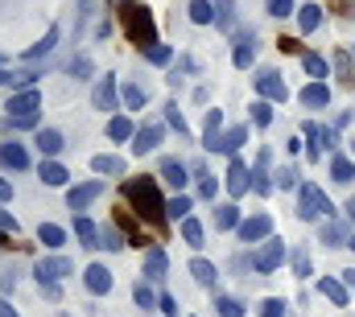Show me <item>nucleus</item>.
Listing matches in <instances>:
<instances>
[{
    "mask_svg": "<svg viewBox=\"0 0 355 317\" xmlns=\"http://www.w3.org/2000/svg\"><path fill=\"white\" fill-rule=\"evenodd\" d=\"M124 198L132 202V210L149 223H166V198L157 194V181L153 177H128L124 181Z\"/></svg>",
    "mask_w": 355,
    "mask_h": 317,
    "instance_id": "1",
    "label": "nucleus"
},
{
    "mask_svg": "<svg viewBox=\"0 0 355 317\" xmlns=\"http://www.w3.org/2000/svg\"><path fill=\"white\" fill-rule=\"evenodd\" d=\"M120 21H124V33L132 37V46H141V50L157 46V21H153V12H149L145 4H132V0H124V12H120Z\"/></svg>",
    "mask_w": 355,
    "mask_h": 317,
    "instance_id": "2",
    "label": "nucleus"
},
{
    "mask_svg": "<svg viewBox=\"0 0 355 317\" xmlns=\"http://www.w3.org/2000/svg\"><path fill=\"white\" fill-rule=\"evenodd\" d=\"M322 215H335V206H331V198L318 190V185H297V219H306V223H314V219H322Z\"/></svg>",
    "mask_w": 355,
    "mask_h": 317,
    "instance_id": "3",
    "label": "nucleus"
},
{
    "mask_svg": "<svg viewBox=\"0 0 355 317\" xmlns=\"http://www.w3.org/2000/svg\"><path fill=\"white\" fill-rule=\"evenodd\" d=\"M281 264H285V243L277 235H268L265 243L257 247V255H252V268H257V272H277Z\"/></svg>",
    "mask_w": 355,
    "mask_h": 317,
    "instance_id": "4",
    "label": "nucleus"
},
{
    "mask_svg": "<svg viewBox=\"0 0 355 317\" xmlns=\"http://www.w3.org/2000/svg\"><path fill=\"white\" fill-rule=\"evenodd\" d=\"M71 272H75V264H71L67 255H46V260L33 264V276H37L42 284H58V280L71 276Z\"/></svg>",
    "mask_w": 355,
    "mask_h": 317,
    "instance_id": "5",
    "label": "nucleus"
},
{
    "mask_svg": "<svg viewBox=\"0 0 355 317\" xmlns=\"http://www.w3.org/2000/svg\"><path fill=\"white\" fill-rule=\"evenodd\" d=\"M240 145H248V128H244V124H236V128H227V132L207 136V149H211V153H236Z\"/></svg>",
    "mask_w": 355,
    "mask_h": 317,
    "instance_id": "6",
    "label": "nucleus"
},
{
    "mask_svg": "<svg viewBox=\"0 0 355 317\" xmlns=\"http://www.w3.org/2000/svg\"><path fill=\"white\" fill-rule=\"evenodd\" d=\"M257 95H261L265 103H285V99H289V87L281 82L277 71H261V75H257Z\"/></svg>",
    "mask_w": 355,
    "mask_h": 317,
    "instance_id": "7",
    "label": "nucleus"
},
{
    "mask_svg": "<svg viewBox=\"0 0 355 317\" xmlns=\"http://www.w3.org/2000/svg\"><path fill=\"white\" fill-rule=\"evenodd\" d=\"M37 107H42V91L37 87H25V91H17L12 99H8V116H37Z\"/></svg>",
    "mask_w": 355,
    "mask_h": 317,
    "instance_id": "8",
    "label": "nucleus"
},
{
    "mask_svg": "<svg viewBox=\"0 0 355 317\" xmlns=\"http://www.w3.org/2000/svg\"><path fill=\"white\" fill-rule=\"evenodd\" d=\"M236 231H240V243H261V239L272 235V219H268V215H252V219H244Z\"/></svg>",
    "mask_w": 355,
    "mask_h": 317,
    "instance_id": "9",
    "label": "nucleus"
},
{
    "mask_svg": "<svg viewBox=\"0 0 355 317\" xmlns=\"http://www.w3.org/2000/svg\"><path fill=\"white\" fill-rule=\"evenodd\" d=\"M227 190H232V198H244V194L252 190V169H248L240 157H232V169H227Z\"/></svg>",
    "mask_w": 355,
    "mask_h": 317,
    "instance_id": "10",
    "label": "nucleus"
},
{
    "mask_svg": "<svg viewBox=\"0 0 355 317\" xmlns=\"http://www.w3.org/2000/svg\"><path fill=\"white\" fill-rule=\"evenodd\" d=\"M157 145H162V124H145V128H137V136H132V153H137V157L153 153Z\"/></svg>",
    "mask_w": 355,
    "mask_h": 317,
    "instance_id": "11",
    "label": "nucleus"
},
{
    "mask_svg": "<svg viewBox=\"0 0 355 317\" xmlns=\"http://www.w3.org/2000/svg\"><path fill=\"white\" fill-rule=\"evenodd\" d=\"M99 194H103V185H99V181H83V185H75V190L67 194V206H71V210H87Z\"/></svg>",
    "mask_w": 355,
    "mask_h": 317,
    "instance_id": "12",
    "label": "nucleus"
},
{
    "mask_svg": "<svg viewBox=\"0 0 355 317\" xmlns=\"http://www.w3.org/2000/svg\"><path fill=\"white\" fill-rule=\"evenodd\" d=\"M268 161H272V153L268 149H261V157H257V165H252V190L257 194H272V173H268Z\"/></svg>",
    "mask_w": 355,
    "mask_h": 317,
    "instance_id": "13",
    "label": "nucleus"
},
{
    "mask_svg": "<svg viewBox=\"0 0 355 317\" xmlns=\"http://www.w3.org/2000/svg\"><path fill=\"white\" fill-rule=\"evenodd\" d=\"M318 293H322L327 301H335L339 309H347V301H352V289H347L343 280H335V276H322V280H318Z\"/></svg>",
    "mask_w": 355,
    "mask_h": 317,
    "instance_id": "14",
    "label": "nucleus"
},
{
    "mask_svg": "<svg viewBox=\"0 0 355 317\" xmlns=\"http://www.w3.org/2000/svg\"><path fill=\"white\" fill-rule=\"evenodd\" d=\"M83 284H87V293L103 297V293H112V272L103 264H91L87 272H83Z\"/></svg>",
    "mask_w": 355,
    "mask_h": 317,
    "instance_id": "15",
    "label": "nucleus"
},
{
    "mask_svg": "<svg viewBox=\"0 0 355 317\" xmlns=\"http://www.w3.org/2000/svg\"><path fill=\"white\" fill-rule=\"evenodd\" d=\"M33 145L42 149V157H46V161H54L58 153H62V149H67V145H62V132H58V128H37V141H33Z\"/></svg>",
    "mask_w": 355,
    "mask_h": 317,
    "instance_id": "16",
    "label": "nucleus"
},
{
    "mask_svg": "<svg viewBox=\"0 0 355 317\" xmlns=\"http://www.w3.org/2000/svg\"><path fill=\"white\" fill-rule=\"evenodd\" d=\"M91 99H95V107H99V111H116V103H120V91H116L112 75L95 82V95H91Z\"/></svg>",
    "mask_w": 355,
    "mask_h": 317,
    "instance_id": "17",
    "label": "nucleus"
},
{
    "mask_svg": "<svg viewBox=\"0 0 355 317\" xmlns=\"http://www.w3.org/2000/svg\"><path fill=\"white\" fill-rule=\"evenodd\" d=\"M166 268H170V255H166L162 247H149V251H145V280H162Z\"/></svg>",
    "mask_w": 355,
    "mask_h": 317,
    "instance_id": "18",
    "label": "nucleus"
},
{
    "mask_svg": "<svg viewBox=\"0 0 355 317\" xmlns=\"http://www.w3.org/2000/svg\"><path fill=\"white\" fill-rule=\"evenodd\" d=\"M0 165H4V169H29V153H25V145H17V141L0 145Z\"/></svg>",
    "mask_w": 355,
    "mask_h": 317,
    "instance_id": "19",
    "label": "nucleus"
},
{
    "mask_svg": "<svg viewBox=\"0 0 355 317\" xmlns=\"http://www.w3.org/2000/svg\"><path fill=\"white\" fill-rule=\"evenodd\" d=\"M91 169L103 173V177H124V157H116V153H99V157H91Z\"/></svg>",
    "mask_w": 355,
    "mask_h": 317,
    "instance_id": "20",
    "label": "nucleus"
},
{
    "mask_svg": "<svg viewBox=\"0 0 355 317\" xmlns=\"http://www.w3.org/2000/svg\"><path fill=\"white\" fill-rule=\"evenodd\" d=\"M162 177L174 185L178 194H182V190H186V181H190V177H186V165H182L178 157H166V161H162Z\"/></svg>",
    "mask_w": 355,
    "mask_h": 317,
    "instance_id": "21",
    "label": "nucleus"
},
{
    "mask_svg": "<svg viewBox=\"0 0 355 317\" xmlns=\"http://www.w3.org/2000/svg\"><path fill=\"white\" fill-rule=\"evenodd\" d=\"M132 136H137V128H132L128 116H112V120H107V141L124 145V141H132Z\"/></svg>",
    "mask_w": 355,
    "mask_h": 317,
    "instance_id": "22",
    "label": "nucleus"
},
{
    "mask_svg": "<svg viewBox=\"0 0 355 317\" xmlns=\"http://www.w3.org/2000/svg\"><path fill=\"white\" fill-rule=\"evenodd\" d=\"M37 177H42L46 185H67V181H71L67 165H58V161H42V165H37Z\"/></svg>",
    "mask_w": 355,
    "mask_h": 317,
    "instance_id": "23",
    "label": "nucleus"
},
{
    "mask_svg": "<svg viewBox=\"0 0 355 317\" xmlns=\"http://www.w3.org/2000/svg\"><path fill=\"white\" fill-rule=\"evenodd\" d=\"M252 58H257V37L248 33V37H240V42H236V50H232V62L244 71V66H252Z\"/></svg>",
    "mask_w": 355,
    "mask_h": 317,
    "instance_id": "24",
    "label": "nucleus"
},
{
    "mask_svg": "<svg viewBox=\"0 0 355 317\" xmlns=\"http://www.w3.org/2000/svg\"><path fill=\"white\" fill-rule=\"evenodd\" d=\"M302 103H306V107H327V103H331V87H327V82H306Z\"/></svg>",
    "mask_w": 355,
    "mask_h": 317,
    "instance_id": "25",
    "label": "nucleus"
},
{
    "mask_svg": "<svg viewBox=\"0 0 355 317\" xmlns=\"http://www.w3.org/2000/svg\"><path fill=\"white\" fill-rule=\"evenodd\" d=\"M331 177H335L339 185L355 181V157H331Z\"/></svg>",
    "mask_w": 355,
    "mask_h": 317,
    "instance_id": "26",
    "label": "nucleus"
},
{
    "mask_svg": "<svg viewBox=\"0 0 355 317\" xmlns=\"http://www.w3.org/2000/svg\"><path fill=\"white\" fill-rule=\"evenodd\" d=\"M297 25H302V33H314L322 25V8L318 4H302L297 8Z\"/></svg>",
    "mask_w": 355,
    "mask_h": 317,
    "instance_id": "27",
    "label": "nucleus"
},
{
    "mask_svg": "<svg viewBox=\"0 0 355 317\" xmlns=\"http://www.w3.org/2000/svg\"><path fill=\"white\" fill-rule=\"evenodd\" d=\"M58 37H62V29H58V25H50V29H46V37H42L37 46H29V50H25V58H42V54H50V50L58 46Z\"/></svg>",
    "mask_w": 355,
    "mask_h": 317,
    "instance_id": "28",
    "label": "nucleus"
},
{
    "mask_svg": "<svg viewBox=\"0 0 355 317\" xmlns=\"http://www.w3.org/2000/svg\"><path fill=\"white\" fill-rule=\"evenodd\" d=\"M232 227H240V210H236L232 202L215 206V231H232Z\"/></svg>",
    "mask_w": 355,
    "mask_h": 317,
    "instance_id": "29",
    "label": "nucleus"
},
{
    "mask_svg": "<svg viewBox=\"0 0 355 317\" xmlns=\"http://www.w3.org/2000/svg\"><path fill=\"white\" fill-rule=\"evenodd\" d=\"M190 276H194L198 284H215V280H219V272H215L211 260H190Z\"/></svg>",
    "mask_w": 355,
    "mask_h": 317,
    "instance_id": "30",
    "label": "nucleus"
},
{
    "mask_svg": "<svg viewBox=\"0 0 355 317\" xmlns=\"http://www.w3.org/2000/svg\"><path fill=\"white\" fill-rule=\"evenodd\" d=\"M75 239H79L83 247H99V227H95L91 219H75Z\"/></svg>",
    "mask_w": 355,
    "mask_h": 317,
    "instance_id": "31",
    "label": "nucleus"
},
{
    "mask_svg": "<svg viewBox=\"0 0 355 317\" xmlns=\"http://www.w3.org/2000/svg\"><path fill=\"white\" fill-rule=\"evenodd\" d=\"M166 219H174V223H186V219H190V198H186V194H174V198L166 202Z\"/></svg>",
    "mask_w": 355,
    "mask_h": 317,
    "instance_id": "32",
    "label": "nucleus"
},
{
    "mask_svg": "<svg viewBox=\"0 0 355 317\" xmlns=\"http://www.w3.org/2000/svg\"><path fill=\"white\" fill-rule=\"evenodd\" d=\"M302 66H306V75H310V82H322L327 79V58H318V54H302Z\"/></svg>",
    "mask_w": 355,
    "mask_h": 317,
    "instance_id": "33",
    "label": "nucleus"
},
{
    "mask_svg": "<svg viewBox=\"0 0 355 317\" xmlns=\"http://www.w3.org/2000/svg\"><path fill=\"white\" fill-rule=\"evenodd\" d=\"M190 21L194 25H211L215 21V4L211 0H190Z\"/></svg>",
    "mask_w": 355,
    "mask_h": 317,
    "instance_id": "34",
    "label": "nucleus"
},
{
    "mask_svg": "<svg viewBox=\"0 0 355 317\" xmlns=\"http://www.w3.org/2000/svg\"><path fill=\"white\" fill-rule=\"evenodd\" d=\"M37 239H42L46 247H62V239H67V231H62L58 223H42V227H37Z\"/></svg>",
    "mask_w": 355,
    "mask_h": 317,
    "instance_id": "35",
    "label": "nucleus"
},
{
    "mask_svg": "<svg viewBox=\"0 0 355 317\" xmlns=\"http://www.w3.org/2000/svg\"><path fill=\"white\" fill-rule=\"evenodd\" d=\"M347 227H343V223H335V219H331V223H322V243H331V247H339V243H347Z\"/></svg>",
    "mask_w": 355,
    "mask_h": 317,
    "instance_id": "36",
    "label": "nucleus"
},
{
    "mask_svg": "<svg viewBox=\"0 0 355 317\" xmlns=\"http://www.w3.org/2000/svg\"><path fill=\"white\" fill-rule=\"evenodd\" d=\"M272 177H277V190H297V185H302V181H297V169H293V165H281V169H277Z\"/></svg>",
    "mask_w": 355,
    "mask_h": 317,
    "instance_id": "37",
    "label": "nucleus"
},
{
    "mask_svg": "<svg viewBox=\"0 0 355 317\" xmlns=\"http://www.w3.org/2000/svg\"><path fill=\"white\" fill-rule=\"evenodd\" d=\"M215 25H219V29H232V25H236V8H232V0H219V4H215Z\"/></svg>",
    "mask_w": 355,
    "mask_h": 317,
    "instance_id": "38",
    "label": "nucleus"
},
{
    "mask_svg": "<svg viewBox=\"0 0 355 317\" xmlns=\"http://www.w3.org/2000/svg\"><path fill=\"white\" fill-rule=\"evenodd\" d=\"M248 111H252V124H257V128H268V124H272V103H265V99H257Z\"/></svg>",
    "mask_w": 355,
    "mask_h": 317,
    "instance_id": "39",
    "label": "nucleus"
},
{
    "mask_svg": "<svg viewBox=\"0 0 355 317\" xmlns=\"http://www.w3.org/2000/svg\"><path fill=\"white\" fill-rule=\"evenodd\" d=\"M182 239H186L190 247H202V223H198V219H186V223H182Z\"/></svg>",
    "mask_w": 355,
    "mask_h": 317,
    "instance_id": "40",
    "label": "nucleus"
},
{
    "mask_svg": "<svg viewBox=\"0 0 355 317\" xmlns=\"http://www.w3.org/2000/svg\"><path fill=\"white\" fill-rule=\"evenodd\" d=\"M145 58H149V62H153V66H166V62H170V58H174V50H170V46H162V42H157V46H149V50H145Z\"/></svg>",
    "mask_w": 355,
    "mask_h": 317,
    "instance_id": "41",
    "label": "nucleus"
},
{
    "mask_svg": "<svg viewBox=\"0 0 355 317\" xmlns=\"http://www.w3.org/2000/svg\"><path fill=\"white\" fill-rule=\"evenodd\" d=\"M215 309H219V317H244V305H240L236 297H219Z\"/></svg>",
    "mask_w": 355,
    "mask_h": 317,
    "instance_id": "42",
    "label": "nucleus"
},
{
    "mask_svg": "<svg viewBox=\"0 0 355 317\" xmlns=\"http://www.w3.org/2000/svg\"><path fill=\"white\" fill-rule=\"evenodd\" d=\"M99 247H103V251H116V247H124V239H120L116 227H103V231H99Z\"/></svg>",
    "mask_w": 355,
    "mask_h": 317,
    "instance_id": "43",
    "label": "nucleus"
},
{
    "mask_svg": "<svg viewBox=\"0 0 355 317\" xmlns=\"http://www.w3.org/2000/svg\"><path fill=\"white\" fill-rule=\"evenodd\" d=\"M145 99H149V91H141V87H124V103L137 111V107H145Z\"/></svg>",
    "mask_w": 355,
    "mask_h": 317,
    "instance_id": "44",
    "label": "nucleus"
},
{
    "mask_svg": "<svg viewBox=\"0 0 355 317\" xmlns=\"http://www.w3.org/2000/svg\"><path fill=\"white\" fill-rule=\"evenodd\" d=\"M132 297H137V305H141V309H149V305H157V297H153V289H149L145 280H141V284L132 289Z\"/></svg>",
    "mask_w": 355,
    "mask_h": 317,
    "instance_id": "45",
    "label": "nucleus"
},
{
    "mask_svg": "<svg viewBox=\"0 0 355 317\" xmlns=\"http://www.w3.org/2000/svg\"><path fill=\"white\" fill-rule=\"evenodd\" d=\"M166 120H170V128H174L178 136H186V116L178 111V103H170V107H166Z\"/></svg>",
    "mask_w": 355,
    "mask_h": 317,
    "instance_id": "46",
    "label": "nucleus"
},
{
    "mask_svg": "<svg viewBox=\"0 0 355 317\" xmlns=\"http://www.w3.org/2000/svg\"><path fill=\"white\" fill-rule=\"evenodd\" d=\"M8 235H17V219H12L8 210H0V247H8V243H4Z\"/></svg>",
    "mask_w": 355,
    "mask_h": 317,
    "instance_id": "47",
    "label": "nucleus"
},
{
    "mask_svg": "<svg viewBox=\"0 0 355 317\" xmlns=\"http://www.w3.org/2000/svg\"><path fill=\"white\" fill-rule=\"evenodd\" d=\"M293 272H297V276H310V272H314L310 251H293Z\"/></svg>",
    "mask_w": 355,
    "mask_h": 317,
    "instance_id": "48",
    "label": "nucleus"
},
{
    "mask_svg": "<svg viewBox=\"0 0 355 317\" xmlns=\"http://www.w3.org/2000/svg\"><path fill=\"white\" fill-rule=\"evenodd\" d=\"M268 12H272V17H293L297 4H293V0H268Z\"/></svg>",
    "mask_w": 355,
    "mask_h": 317,
    "instance_id": "49",
    "label": "nucleus"
},
{
    "mask_svg": "<svg viewBox=\"0 0 355 317\" xmlns=\"http://www.w3.org/2000/svg\"><path fill=\"white\" fill-rule=\"evenodd\" d=\"M335 71H339V79L343 82H352V54L339 50V54H335Z\"/></svg>",
    "mask_w": 355,
    "mask_h": 317,
    "instance_id": "50",
    "label": "nucleus"
},
{
    "mask_svg": "<svg viewBox=\"0 0 355 317\" xmlns=\"http://www.w3.org/2000/svg\"><path fill=\"white\" fill-rule=\"evenodd\" d=\"M261 317H285V301L281 297H268L265 305H261Z\"/></svg>",
    "mask_w": 355,
    "mask_h": 317,
    "instance_id": "51",
    "label": "nucleus"
},
{
    "mask_svg": "<svg viewBox=\"0 0 355 317\" xmlns=\"http://www.w3.org/2000/svg\"><path fill=\"white\" fill-rule=\"evenodd\" d=\"M120 227H124V235H128V243H137V247H145V235L137 231V223H128V219L120 215Z\"/></svg>",
    "mask_w": 355,
    "mask_h": 317,
    "instance_id": "52",
    "label": "nucleus"
},
{
    "mask_svg": "<svg viewBox=\"0 0 355 317\" xmlns=\"http://www.w3.org/2000/svg\"><path fill=\"white\" fill-rule=\"evenodd\" d=\"M4 128H37V116H8Z\"/></svg>",
    "mask_w": 355,
    "mask_h": 317,
    "instance_id": "53",
    "label": "nucleus"
},
{
    "mask_svg": "<svg viewBox=\"0 0 355 317\" xmlns=\"http://www.w3.org/2000/svg\"><path fill=\"white\" fill-rule=\"evenodd\" d=\"M219 128H223V111H219V107H211V111H207V136H215Z\"/></svg>",
    "mask_w": 355,
    "mask_h": 317,
    "instance_id": "54",
    "label": "nucleus"
},
{
    "mask_svg": "<svg viewBox=\"0 0 355 317\" xmlns=\"http://www.w3.org/2000/svg\"><path fill=\"white\" fill-rule=\"evenodd\" d=\"M157 309H162L166 317H178V301L170 297V293H166V297H157Z\"/></svg>",
    "mask_w": 355,
    "mask_h": 317,
    "instance_id": "55",
    "label": "nucleus"
},
{
    "mask_svg": "<svg viewBox=\"0 0 355 317\" xmlns=\"http://www.w3.org/2000/svg\"><path fill=\"white\" fill-rule=\"evenodd\" d=\"M215 190H219L215 177H202V181H198V194H202V198H215Z\"/></svg>",
    "mask_w": 355,
    "mask_h": 317,
    "instance_id": "56",
    "label": "nucleus"
},
{
    "mask_svg": "<svg viewBox=\"0 0 355 317\" xmlns=\"http://www.w3.org/2000/svg\"><path fill=\"white\" fill-rule=\"evenodd\" d=\"M75 75H91V62H87V58H75Z\"/></svg>",
    "mask_w": 355,
    "mask_h": 317,
    "instance_id": "57",
    "label": "nucleus"
},
{
    "mask_svg": "<svg viewBox=\"0 0 355 317\" xmlns=\"http://www.w3.org/2000/svg\"><path fill=\"white\" fill-rule=\"evenodd\" d=\"M0 317H21V314H17V309H12V305H8V301L0 297Z\"/></svg>",
    "mask_w": 355,
    "mask_h": 317,
    "instance_id": "58",
    "label": "nucleus"
},
{
    "mask_svg": "<svg viewBox=\"0 0 355 317\" xmlns=\"http://www.w3.org/2000/svg\"><path fill=\"white\" fill-rule=\"evenodd\" d=\"M8 198H12V185H8V181H0V202H8Z\"/></svg>",
    "mask_w": 355,
    "mask_h": 317,
    "instance_id": "59",
    "label": "nucleus"
},
{
    "mask_svg": "<svg viewBox=\"0 0 355 317\" xmlns=\"http://www.w3.org/2000/svg\"><path fill=\"white\" fill-rule=\"evenodd\" d=\"M343 210H347V219H352V223H355V198H352V202H347V206H343Z\"/></svg>",
    "mask_w": 355,
    "mask_h": 317,
    "instance_id": "60",
    "label": "nucleus"
},
{
    "mask_svg": "<svg viewBox=\"0 0 355 317\" xmlns=\"http://www.w3.org/2000/svg\"><path fill=\"white\" fill-rule=\"evenodd\" d=\"M347 247H352V251H355V235H352V239H347Z\"/></svg>",
    "mask_w": 355,
    "mask_h": 317,
    "instance_id": "61",
    "label": "nucleus"
},
{
    "mask_svg": "<svg viewBox=\"0 0 355 317\" xmlns=\"http://www.w3.org/2000/svg\"><path fill=\"white\" fill-rule=\"evenodd\" d=\"M352 149H355V145H352Z\"/></svg>",
    "mask_w": 355,
    "mask_h": 317,
    "instance_id": "62",
    "label": "nucleus"
}]
</instances>
